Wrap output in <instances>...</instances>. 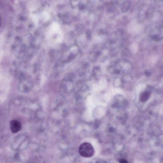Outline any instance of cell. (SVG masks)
<instances>
[{
	"instance_id": "6da1fadb",
	"label": "cell",
	"mask_w": 163,
	"mask_h": 163,
	"mask_svg": "<svg viewBox=\"0 0 163 163\" xmlns=\"http://www.w3.org/2000/svg\"><path fill=\"white\" fill-rule=\"evenodd\" d=\"M79 150L80 156L84 157H91L94 153V147L91 144L88 142L82 144L79 147Z\"/></svg>"
},
{
	"instance_id": "7a4b0ae2",
	"label": "cell",
	"mask_w": 163,
	"mask_h": 163,
	"mask_svg": "<svg viewBox=\"0 0 163 163\" xmlns=\"http://www.w3.org/2000/svg\"><path fill=\"white\" fill-rule=\"evenodd\" d=\"M11 130L12 133H16L20 131L21 128V124L17 120H13L10 122Z\"/></svg>"
},
{
	"instance_id": "3957f363",
	"label": "cell",
	"mask_w": 163,
	"mask_h": 163,
	"mask_svg": "<svg viewBox=\"0 0 163 163\" xmlns=\"http://www.w3.org/2000/svg\"><path fill=\"white\" fill-rule=\"evenodd\" d=\"M150 93L148 92H145L143 93L141 97L140 100L142 102H145L149 97Z\"/></svg>"
},
{
	"instance_id": "277c9868",
	"label": "cell",
	"mask_w": 163,
	"mask_h": 163,
	"mask_svg": "<svg viewBox=\"0 0 163 163\" xmlns=\"http://www.w3.org/2000/svg\"><path fill=\"white\" fill-rule=\"evenodd\" d=\"M129 3L126 2H124L123 3V6L122 8V11H126L127 10L128 7H129Z\"/></svg>"
},
{
	"instance_id": "5b68a950",
	"label": "cell",
	"mask_w": 163,
	"mask_h": 163,
	"mask_svg": "<svg viewBox=\"0 0 163 163\" xmlns=\"http://www.w3.org/2000/svg\"><path fill=\"white\" fill-rule=\"evenodd\" d=\"M119 163H128L127 161L123 159H121L119 160Z\"/></svg>"
}]
</instances>
